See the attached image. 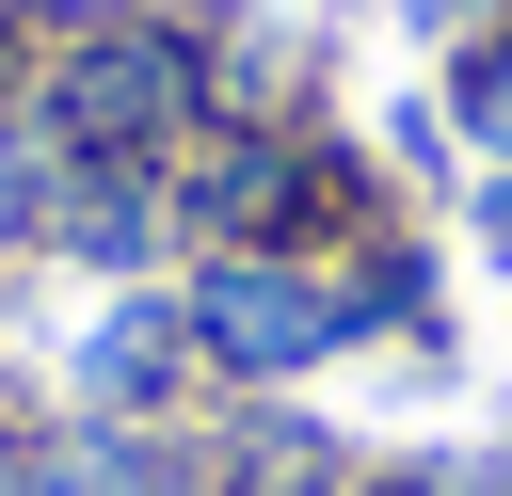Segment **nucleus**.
I'll use <instances>...</instances> for the list:
<instances>
[{
	"instance_id": "1",
	"label": "nucleus",
	"mask_w": 512,
	"mask_h": 496,
	"mask_svg": "<svg viewBox=\"0 0 512 496\" xmlns=\"http://www.w3.org/2000/svg\"><path fill=\"white\" fill-rule=\"evenodd\" d=\"M368 304H384V288H320L304 256H224V272L192 288V352L240 368V384H304L320 352L368 336Z\"/></svg>"
},
{
	"instance_id": "2",
	"label": "nucleus",
	"mask_w": 512,
	"mask_h": 496,
	"mask_svg": "<svg viewBox=\"0 0 512 496\" xmlns=\"http://www.w3.org/2000/svg\"><path fill=\"white\" fill-rule=\"evenodd\" d=\"M176 96V64H160V32H112V64H80V128H144Z\"/></svg>"
},
{
	"instance_id": "3",
	"label": "nucleus",
	"mask_w": 512,
	"mask_h": 496,
	"mask_svg": "<svg viewBox=\"0 0 512 496\" xmlns=\"http://www.w3.org/2000/svg\"><path fill=\"white\" fill-rule=\"evenodd\" d=\"M160 368H176V320H96V352H80L96 400H160Z\"/></svg>"
},
{
	"instance_id": "4",
	"label": "nucleus",
	"mask_w": 512,
	"mask_h": 496,
	"mask_svg": "<svg viewBox=\"0 0 512 496\" xmlns=\"http://www.w3.org/2000/svg\"><path fill=\"white\" fill-rule=\"evenodd\" d=\"M480 240H496V256H512V176H480Z\"/></svg>"
},
{
	"instance_id": "5",
	"label": "nucleus",
	"mask_w": 512,
	"mask_h": 496,
	"mask_svg": "<svg viewBox=\"0 0 512 496\" xmlns=\"http://www.w3.org/2000/svg\"><path fill=\"white\" fill-rule=\"evenodd\" d=\"M0 496H32V464H16V448H0Z\"/></svg>"
},
{
	"instance_id": "6",
	"label": "nucleus",
	"mask_w": 512,
	"mask_h": 496,
	"mask_svg": "<svg viewBox=\"0 0 512 496\" xmlns=\"http://www.w3.org/2000/svg\"><path fill=\"white\" fill-rule=\"evenodd\" d=\"M480 496H512V448H496V464H480Z\"/></svg>"
},
{
	"instance_id": "7",
	"label": "nucleus",
	"mask_w": 512,
	"mask_h": 496,
	"mask_svg": "<svg viewBox=\"0 0 512 496\" xmlns=\"http://www.w3.org/2000/svg\"><path fill=\"white\" fill-rule=\"evenodd\" d=\"M0 224H16V160H0Z\"/></svg>"
},
{
	"instance_id": "8",
	"label": "nucleus",
	"mask_w": 512,
	"mask_h": 496,
	"mask_svg": "<svg viewBox=\"0 0 512 496\" xmlns=\"http://www.w3.org/2000/svg\"><path fill=\"white\" fill-rule=\"evenodd\" d=\"M400 16H448V0H400Z\"/></svg>"
}]
</instances>
